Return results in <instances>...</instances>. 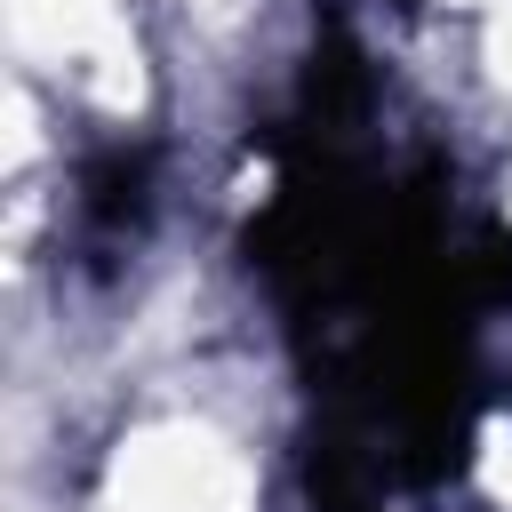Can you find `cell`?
Segmentation results:
<instances>
[{
    "label": "cell",
    "mask_w": 512,
    "mask_h": 512,
    "mask_svg": "<svg viewBox=\"0 0 512 512\" xmlns=\"http://www.w3.org/2000/svg\"><path fill=\"white\" fill-rule=\"evenodd\" d=\"M256 480L208 424H152L112 456L104 512H248Z\"/></svg>",
    "instance_id": "6da1fadb"
},
{
    "label": "cell",
    "mask_w": 512,
    "mask_h": 512,
    "mask_svg": "<svg viewBox=\"0 0 512 512\" xmlns=\"http://www.w3.org/2000/svg\"><path fill=\"white\" fill-rule=\"evenodd\" d=\"M8 32L16 48H40V56H96L120 40V16L112 0H8Z\"/></svg>",
    "instance_id": "7a4b0ae2"
},
{
    "label": "cell",
    "mask_w": 512,
    "mask_h": 512,
    "mask_svg": "<svg viewBox=\"0 0 512 512\" xmlns=\"http://www.w3.org/2000/svg\"><path fill=\"white\" fill-rule=\"evenodd\" d=\"M480 488L496 504H512V424H488L480 432Z\"/></svg>",
    "instance_id": "3957f363"
},
{
    "label": "cell",
    "mask_w": 512,
    "mask_h": 512,
    "mask_svg": "<svg viewBox=\"0 0 512 512\" xmlns=\"http://www.w3.org/2000/svg\"><path fill=\"white\" fill-rule=\"evenodd\" d=\"M32 152V104H24V88H8V160H24Z\"/></svg>",
    "instance_id": "277c9868"
},
{
    "label": "cell",
    "mask_w": 512,
    "mask_h": 512,
    "mask_svg": "<svg viewBox=\"0 0 512 512\" xmlns=\"http://www.w3.org/2000/svg\"><path fill=\"white\" fill-rule=\"evenodd\" d=\"M488 56H496V80L512 88V0L496 8V40H488Z\"/></svg>",
    "instance_id": "5b68a950"
},
{
    "label": "cell",
    "mask_w": 512,
    "mask_h": 512,
    "mask_svg": "<svg viewBox=\"0 0 512 512\" xmlns=\"http://www.w3.org/2000/svg\"><path fill=\"white\" fill-rule=\"evenodd\" d=\"M472 8H504V0H472Z\"/></svg>",
    "instance_id": "8992f818"
}]
</instances>
